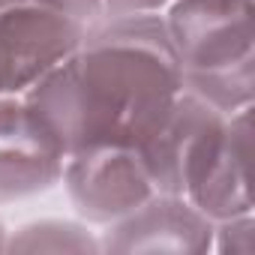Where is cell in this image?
<instances>
[{"label": "cell", "mask_w": 255, "mask_h": 255, "mask_svg": "<svg viewBox=\"0 0 255 255\" xmlns=\"http://www.w3.org/2000/svg\"><path fill=\"white\" fill-rule=\"evenodd\" d=\"M6 252H54V255H99V228L87 225L84 219H60V216H45V219H30L9 231L6 237Z\"/></svg>", "instance_id": "obj_8"}, {"label": "cell", "mask_w": 255, "mask_h": 255, "mask_svg": "<svg viewBox=\"0 0 255 255\" xmlns=\"http://www.w3.org/2000/svg\"><path fill=\"white\" fill-rule=\"evenodd\" d=\"M63 6H69L84 24H93L105 15V0H60Z\"/></svg>", "instance_id": "obj_11"}, {"label": "cell", "mask_w": 255, "mask_h": 255, "mask_svg": "<svg viewBox=\"0 0 255 255\" xmlns=\"http://www.w3.org/2000/svg\"><path fill=\"white\" fill-rule=\"evenodd\" d=\"M135 147L156 192L183 195L213 222L255 213L249 174L252 108L225 114L180 90Z\"/></svg>", "instance_id": "obj_2"}, {"label": "cell", "mask_w": 255, "mask_h": 255, "mask_svg": "<svg viewBox=\"0 0 255 255\" xmlns=\"http://www.w3.org/2000/svg\"><path fill=\"white\" fill-rule=\"evenodd\" d=\"M159 12H105L78 48L24 96L63 147L138 144L180 96Z\"/></svg>", "instance_id": "obj_1"}, {"label": "cell", "mask_w": 255, "mask_h": 255, "mask_svg": "<svg viewBox=\"0 0 255 255\" xmlns=\"http://www.w3.org/2000/svg\"><path fill=\"white\" fill-rule=\"evenodd\" d=\"M60 186L75 216L93 228L117 222L156 192L144 159L132 144H93L72 150Z\"/></svg>", "instance_id": "obj_5"}, {"label": "cell", "mask_w": 255, "mask_h": 255, "mask_svg": "<svg viewBox=\"0 0 255 255\" xmlns=\"http://www.w3.org/2000/svg\"><path fill=\"white\" fill-rule=\"evenodd\" d=\"M216 255H255V213H240L213 222Z\"/></svg>", "instance_id": "obj_9"}, {"label": "cell", "mask_w": 255, "mask_h": 255, "mask_svg": "<svg viewBox=\"0 0 255 255\" xmlns=\"http://www.w3.org/2000/svg\"><path fill=\"white\" fill-rule=\"evenodd\" d=\"M6 237H9V228H6L3 216H0V252H6Z\"/></svg>", "instance_id": "obj_12"}, {"label": "cell", "mask_w": 255, "mask_h": 255, "mask_svg": "<svg viewBox=\"0 0 255 255\" xmlns=\"http://www.w3.org/2000/svg\"><path fill=\"white\" fill-rule=\"evenodd\" d=\"M171 0H105V12H162Z\"/></svg>", "instance_id": "obj_10"}, {"label": "cell", "mask_w": 255, "mask_h": 255, "mask_svg": "<svg viewBox=\"0 0 255 255\" xmlns=\"http://www.w3.org/2000/svg\"><path fill=\"white\" fill-rule=\"evenodd\" d=\"M99 243L111 255H210L213 219L183 195L153 192L132 213L99 228Z\"/></svg>", "instance_id": "obj_7"}, {"label": "cell", "mask_w": 255, "mask_h": 255, "mask_svg": "<svg viewBox=\"0 0 255 255\" xmlns=\"http://www.w3.org/2000/svg\"><path fill=\"white\" fill-rule=\"evenodd\" d=\"M159 15L183 93L225 114L255 105L252 0H171Z\"/></svg>", "instance_id": "obj_3"}, {"label": "cell", "mask_w": 255, "mask_h": 255, "mask_svg": "<svg viewBox=\"0 0 255 255\" xmlns=\"http://www.w3.org/2000/svg\"><path fill=\"white\" fill-rule=\"evenodd\" d=\"M87 27L60 0H0V93H27L78 48Z\"/></svg>", "instance_id": "obj_4"}, {"label": "cell", "mask_w": 255, "mask_h": 255, "mask_svg": "<svg viewBox=\"0 0 255 255\" xmlns=\"http://www.w3.org/2000/svg\"><path fill=\"white\" fill-rule=\"evenodd\" d=\"M69 150L24 93H0V207L60 186Z\"/></svg>", "instance_id": "obj_6"}]
</instances>
